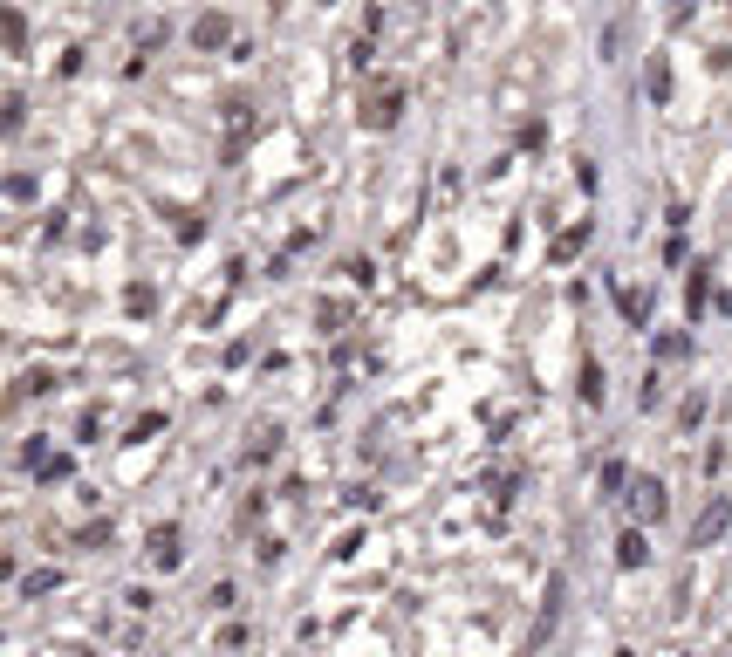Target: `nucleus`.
Returning <instances> with one entry per match:
<instances>
[{"label": "nucleus", "mask_w": 732, "mask_h": 657, "mask_svg": "<svg viewBox=\"0 0 732 657\" xmlns=\"http://www.w3.org/2000/svg\"><path fill=\"white\" fill-rule=\"evenodd\" d=\"M226 42H233V21L226 14H199L192 21V48H226Z\"/></svg>", "instance_id": "1"}, {"label": "nucleus", "mask_w": 732, "mask_h": 657, "mask_svg": "<svg viewBox=\"0 0 732 657\" xmlns=\"http://www.w3.org/2000/svg\"><path fill=\"white\" fill-rule=\"evenodd\" d=\"M151 568H178V528H151Z\"/></svg>", "instance_id": "2"}, {"label": "nucleus", "mask_w": 732, "mask_h": 657, "mask_svg": "<svg viewBox=\"0 0 732 657\" xmlns=\"http://www.w3.org/2000/svg\"><path fill=\"white\" fill-rule=\"evenodd\" d=\"M0 42H7V48H28V21H21V7H0Z\"/></svg>", "instance_id": "3"}, {"label": "nucleus", "mask_w": 732, "mask_h": 657, "mask_svg": "<svg viewBox=\"0 0 732 657\" xmlns=\"http://www.w3.org/2000/svg\"><path fill=\"white\" fill-rule=\"evenodd\" d=\"M55 582H62V576H55V568H34V576H28V595H48V589H55Z\"/></svg>", "instance_id": "4"}, {"label": "nucleus", "mask_w": 732, "mask_h": 657, "mask_svg": "<svg viewBox=\"0 0 732 657\" xmlns=\"http://www.w3.org/2000/svg\"><path fill=\"white\" fill-rule=\"evenodd\" d=\"M14 130H21V103H7L0 110V138H14Z\"/></svg>", "instance_id": "5"}]
</instances>
